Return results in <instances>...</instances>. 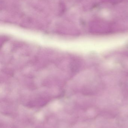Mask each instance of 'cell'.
<instances>
[{
	"instance_id": "cell-1",
	"label": "cell",
	"mask_w": 128,
	"mask_h": 128,
	"mask_svg": "<svg viewBox=\"0 0 128 128\" xmlns=\"http://www.w3.org/2000/svg\"><path fill=\"white\" fill-rule=\"evenodd\" d=\"M91 30L95 33H104L108 30L109 27L105 23L98 22L93 23L91 26Z\"/></svg>"
}]
</instances>
